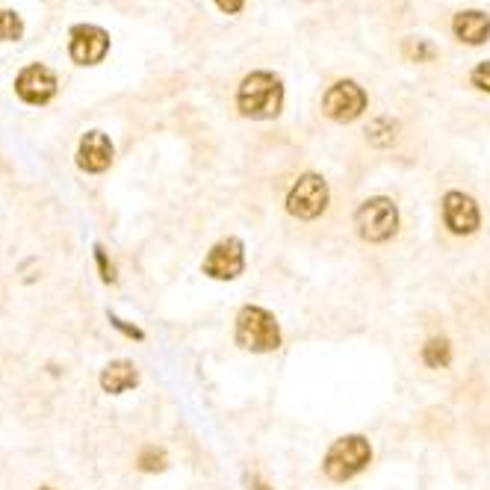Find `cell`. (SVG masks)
<instances>
[{
	"mask_svg": "<svg viewBox=\"0 0 490 490\" xmlns=\"http://www.w3.org/2000/svg\"><path fill=\"white\" fill-rule=\"evenodd\" d=\"M281 107H284V83L272 71H251L240 83L237 109L245 118H258V121L278 118Z\"/></svg>",
	"mask_w": 490,
	"mask_h": 490,
	"instance_id": "6da1fadb",
	"label": "cell"
},
{
	"mask_svg": "<svg viewBox=\"0 0 490 490\" xmlns=\"http://www.w3.org/2000/svg\"><path fill=\"white\" fill-rule=\"evenodd\" d=\"M233 343L242 352L251 354H269L281 349V325L260 304H245L237 313V328H233Z\"/></svg>",
	"mask_w": 490,
	"mask_h": 490,
	"instance_id": "7a4b0ae2",
	"label": "cell"
},
{
	"mask_svg": "<svg viewBox=\"0 0 490 490\" xmlns=\"http://www.w3.org/2000/svg\"><path fill=\"white\" fill-rule=\"evenodd\" d=\"M372 464V443L363 434H343L328 446L322 458V473L328 482H352Z\"/></svg>",
	"mask_w": 490,
	"mask_h": 490,
	"instance_id": "3957f363",
	"label": "cell"
},
{
	"mask_svg": "<svg viewBox=\"0 0 490 490\" xmlns=\"http://www.w3.org/2000/svg\"><path fill=\"white\" fill-rule=\"evenodd\" d=\"M354 228L363 242H372V245L390 242L396 233H399V207L387 196L366 198L361 201V207L354 210Z\"/></svg>",
	"mask_w": 490,
	"mask_h": 490,
	"instance_id": "277c9868",
	"label": "cell"
},
{
	"mask_svg": "<svg viewBox=\"0 0 490 490\" xmlns=\"http://www.w3.org/2000/svg\"><path fill=\"white\" fill-rule=\"evenodd\" d=\"M328 201H331L328 180L316 175V171H304L287 192V213L293 219L313 222L328 210Z\"/></svg>",
	"mask_w": 490,
	"mask_h": 490,
	"instance_id": "5b68a950",
	"label": "cell"
},
{
	"mask_svg": "<svg viewBox=\"0 0 490 490\" xmlns=\"http://www.w3.org/2000/svg\"><path fill=\"white\" fill-rule=\"evenodd\" d=\"M201 272L213 281H237L245 272V245L240 237L219 240L207 251V258L201 263Z\"/></svg>",
	"mask_w": 490,
	"mask_h": 490,
	"instance_id": "8992f818",
	"label": "cell"
},
{
	"mask_svg": "<svg viewBox=\"0 0 490 490\" xmlns=\"http://www.w3.org/2000/svg\"><path fill=\"white\" fill-rule=\"evenodd\" d=\"M366 109V92L354 83V80H337V83L322 95V112L331 121L349 125V121L361 118Z\"/></svg>",
	"mask_w": 490,
	"mask_h": 490,
	"instance_id": "52a82bcc",
	"label": "cell"
},
{
	"mask_svg": "<svg viewBox=\"0 0 490 490\" xmlns=\"http://www.w3.org/2000/svg\"><path fill=\"white\" fill-rule=\"evenodd\" d=\"M443 224L449 228V233L455 237H473V233L482 228V210L473 196H467L461 189H449L443 201Z\"/></svg>",
	"mask_w": 490,
	"mask_h": 490,
	"instance_id": "ba28073f",
	"label": "cell"
},
{
	"mask_svg": "<svg viewBox=\"0 0 490 490\" xmlns=\"http://www.w3.org/2000/svg\"><path fill=\"white\" fill-rule=\"evenodd\" d=\"M109 54V33L98 24H74L68 33V57L77 66H98Z\"/></svg>",
	"mask_w": 490,
	"mask_h": 490,
	"instance_id": "9c48e42d",
	"label": "cell"
},
{
	"mask_svg": "<svg viewBox=\"0 0 490 490\" xmlns=\"http://www.w3.org/2000/svg\"><path fill=\"white\" fill-rule=\"evenodd\" d=\"M57 89H59L57 74L42 63L22 68L15 77V95L22 98L24 104H33V107H45L48 101H54Z\"/></svg>",
	"mask_w": 490,
	"mask_h": 490,
	"instance_id": "30bf717a",
	"label": "cell"
},
{
	"mask_svg": "<svg viewBox=\"0 0 490 490\" xmlns=\"http://www.w3.org/2000/svg\"><path fill=\"white\" fill-rule=\"evenodd\" d=\"M112 157H116V148H112L109 136L104 130H89L83 134L77 145V169L89 171V175H101L112 166Z\"/></svg>",
	"mask_w": 490,
	"mask_h": 490,
	"instance_id": "8fae6325",
	"label": "cell"
},
{
	"mask_svg": "<svg viewBox=\"0 0 490 490\" xmlns=\"http://www.w3.org/2000/svg\"><path fill=\"white\" fill-rule=\"evenodd\" d=\"M452 33L458 42H464V45H473V48L485 45L490 39V15L482 13V9H464V13L455 15Z\"/></svg>",
	"mask_w": 490,
	"mask_h": 490,
	"instance_id": "7c38bea8",
	"label": "cell"
},
{
	"mask_svg": "<svg viewBox=\"0 0 490 490\" xmlns=\"http://www.w3.org/2000/svg\"><path fill=\"white\" fill-rule=\"evenodd\" d=\"M101 390L109 396H121L127 390H134L139 384V370L134 361H109L104 370H101Z\"/></svg>",
	"mask_w": 490,
	"mask_h": 490,
	"instance_id": "4fadbf2b",
	"label": "cell"
},
{
	"mask_svg": "<svg viewBox=\"0 0 490 490\" xmlns=\"http://www.w3.org/2000/svg\"><path fill=\"white\" fill-rule=\"evenodd\" d=\"M420 357L428 370H446V366L452 363V343H449L446 337H432V340L423 346Z\"/></svg>",
	"mask_w": 490,
	"mask_h": 490,
	"instance_id": "5bb4252c",
	"label": "cell"
},
{
	"mask_svg": "<svg viewBox=\"0 0 490 490\" xmlns=\"http://www.w3.org/2000/svg\"><path fill=\"white\" fill-rule=\"evenodd\" d=\"M396 136H399V125H396L393 118H387V116L370 121V127H366V142L375 145V148H390L396 142Z\"/></svg>",
	"mask_w": 490,
	"mask_h": 490,
	"instance_id": "9a60e30c",
	"label": "cell"
},
{
	"mask_svg": "<svg viewBox=\"0 0 490 490\" xmlns=\"http://www.w3.org/2000/svg\"><path fill=\"white\" fill-rule=\"evenodd\" d=\"M136 467L142 469V473H162V469L169 467V455L166 449L160 446H145L136 458Z\"/></svg>",
	"mask_w": 490,
	"mask_h": 490,
	"instance_id": "2e32d148",
	"label": "cell"
},
{
	"mask_svg": "<svg viewBox=\"0 0 490 490\" xmlns=\"http://www.w3.org/2000/svg\"><path fill=\"white\" fill-rule=\"evenodd\" d=\"M24 36V22L15 9H0V42H18Z\"/></svg>",
	"mask_w": 490,
	"mask_h": 490,
	"instance_id": "e0dca14e",
	"label": "cell"
},
{
	"mask_svg": "<svg viewBox=\"0 0 490 490\" xmlns=\"http://www.w3.org/2000/svg\"><path fill=\"white\" fill-rule=\"evenodd\" d=\"M95 263H98V272H101V281L104 284H116L118 281V275H116V267H112V260L107 258V249L101 242H95Z\"/></svg>",
	"mask_w": 490,
	"mask_h": 490,
	"instance_id": "ac0fdd59",
	"label": "cell"
},
{
	"mask_svg": "<svg viewBox=\"0 0 490 490\" xmlns=\"http://www.w3.org/2000/svg\"><path fill=\"white\" fill-rule=\"evenodd\" d=\"M405 54L411 59H416V63H428V59L434 57V45L425 42V39H407Z\"/></svg>",
	"mask_w": 490,
	"mask_h": 490,
	"instance_id": "d6986e66",
	"label": "cell"
},
{
	"mask_svg": "<svg viewBox=\"0 0 490 490\" xmlns=\"http://www.w3.org/2000/svg\"><path fill=\"white\" fill-rule=\"evenodd\" d=\"M107 319H109V325L116 331H121L125 337H130V340H136V343H142L145 340V331L142 328H136V325H130L127 319H121V316H116V313H107Z\"/></svg>",
	"mask_w": 490,
	"mask_h": 490,
	"instance_id": "ffe728a7",
	"label": "cell"
},
{
	"mask_svg": "<svg viewBox=\"0 0 490 490\" xmlns=\"http://www.w3.org/2000/svg\"><path fill=\"white\" fill-rule=\"evenodd\" d=\"M473 86L476 89H482V92H487L490 95V59H485V63H478L476 68H473Z\"/></svg>",
	"mask_w": 490,
	"mask_h": 490,
	"instance_id": "44dd1931",
	"label": "cell"
},
{
	"mask_svg": "<svg viewBox=\"0 0 490 490\" xmlns=\"http://www.w3.org/2000/svg\"><path fill=\"white\" fill-rule=\"evenodd\" d=\"M213 4H216L222 13H228V15H237L240 9L245 6V0H213Z\"/></svg>",
	"mask_w": 490,
	"mask_h": 490,
	"instance_id": "7402d4cb",
	"label": "cell"
},
{
	"mask_svg": "<svg viewBox=\"0 0 490 490\" xmlns=\"http://www.w3.org/2000/svg\"><path fill=\"white\" fill-rule=\"evenodd\" d=\"M245 487H249V490H275V487H269L267 482H263L260 476H245Z\"/></svg>",
	"mask_w": 490,
	"mask_h": 490,
	"instance_id": "603a6c76",
	"label": "cell"
},
{
	"mask_svg": "<svg viewBox=\"0 0 490 490\" xmlns=\"http://www.w3.org/2000/svg\"><path fill=\"white\" fill-rule=\"evenodd\" d=\"M39 490H57V487H39Z\"/></svg>",
	"mask_w": 490,
	"mask_h": 490,
	"instance_id": "cb8c5ba5",
	"label": "cell"
}]
</instances>
